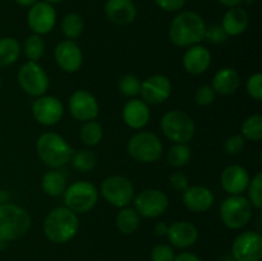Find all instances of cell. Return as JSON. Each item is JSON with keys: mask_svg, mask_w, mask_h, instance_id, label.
Listing matches in <instances>:
<instances>
[{"mask_svg": "<svg viewBox=\"0 0 262 261\" xmlns=\"http://www.w3.org/2000/svg\"><path fill=\"white\" fill-rule=\"evenodd\" d=\"M206 23L196 12H181L169 27V38L179 48L199 45L205 37Z\"/></svg>", "mask_w": 262, "mask_h": 261, "instance_id": "6da1fadb", "label": "cell"}, {"mask_svg": "<svg viewBox=\"0 0 262 261\" xmlns=\"http://www.w3.org/2000/svg\"><path fill=\"white\" fill-rule=\"evenodd\" d=\"M79 228L78 215L67 206H59L51 210L45 217L42 230L50 242L67 243L74 238Z\"/></svg>", "mask_w": 262, "mask_h": 261, "instance_id": "7a4b0ae2", "label": "cell"}, {"mask_svg": "<svg viewBox=\"0 0 262 261\" xmlns=\"http://www.w3.org/2000/svg\"><path fill=\"white\" fill-rule=\"evenodd\" d=\"M31 228V216L23 207L10 202L0 204V242L22 238Z\"/></svg>", "mask_w": 262, "mask_h": 261, "instance_id": "3957f363", "label": "cell"}, {"mask_svg": "<svg viewBox=\"0 0 262 261\" xmlns=\"http://www.w3.org/2000/svg\"><path fill=\"white\" fill-rule=\"evenodd\" d=\"M36 151L41 161L50 168L66 165L74 153L66 138L55 132L42 133L36 142Z\"/></svg>", "mask_w": 262, "mask_h": 261, "instance_id": "277c9868", "label": "cell"}, {"mask_svg": "<svg viewBox=\"0 0 262 261\" xmlns=\"http://www.w3.org/2000/svg\"><path fill=\"white\" fill-rule=\"evenodd\" d=\"M160 127L165 137L174 143H188L196 132L191 115L178 109L165 113L161 118Z\"/></svg>", "mask_w": 262, "mask_h": 261, "instance_id": "5b68a950", "label": "cell"}, {"mask_svg": "<svg viewBox=\"0 0 262 261\" xmlns=\"http://www.w3.org/2000/svg\"><path fill=\"white\" fill-rule=\"evenodd\" d=\"M220 219L229 229H242L252 219V205L242 194L227 197L220 205Z\"/></svg>", "mask_w": 262, "mask_h": 261, "instance_id": "8992f818", "label": "cell"}, {"mask_svg": "<svg viewBox=\"0 0 262 261\" xmlns=\"http://www.w3.org/2000/svg\"><path fill=\"white\" fill-rule=\"evenodd\" d=\"M64 204L76 214H84L96 206L99 191L89 181H77L66 188L63 193Z\"/></svg>", "mask_w": 262, "mask_h": 261, "instance_id": "52a82bcc", "label": "cell"}, {"mask_svg": "<svg viewBox=\"0 0 262 261\" xmlns=\"http://www.w3.org/2000/svg\"><path fill=\"white\" fill-rule=\"evenodd\" d=\"M128 154L140 163H155L163 154V143L158 135L152 132H137L129 138Z\"/></svg>", "mask_w": 262, "mask_h": 261, "instance_id": "ba28073f", "label": "cell"}, {"mask_svg": "<svg viewBox=\"0 0 262 261\" xmlns=\"http://www.w3.org/2000/svg\"><path fill=\"white\" fill-rule=\"evenodd\" d=\"M102 197L115 207H125L135 197V187L132 182L122 176H110L102 181L100 187Z\"/></svg>", "mask_w": 262, "mask_h": 261, "instance_id": "9c48e42d", "label": "cell"}, {"mask_svg": "<svg viewBox=\"0 0 262 261\" xmlns=\"http://www.w3.org/2000/svg\"><path fill=\"white\" fill-rule=\"evenodd\" d=\"M20 89L30 96H42L49 89V77L37 61H27L17 74Z\"/></svg>", "mask_w": 262, "mask_h": 261, "instance_id": "30bf717a", "label": "cell"}, {"mask_svg": "<svg viewBox=\"0 0 262 261\" xmlns=\"http://www.w3.org/2000/svg\"><path fill=\"white\" fill-rule=\"evenodd\" d=\"M133 202L138 215L150 219L163 215L169 206V199L165 192L156 188L143 189L137 196L133 197Z\"/></svg>", "mask_w": 262, "mask_h": 261, "instance_id": "8fae6325", "label": "cell"}, {"mask_svg": "<svg viewBox=\"0 0 262 261\" xmlns=\"http://www.w3.org/2000/svg\"><path fill=\"white\" fill-rule=\"evenodd\" d=\"M232 255L235 261H261L262 235L253 230L238 234L233 241Z\"/></svg>", "mask_w": 262, "mask_h": 261, "instance_id": "7c38bea8", "label": "cell"}, {"mask_svg": "<svg viewBox=\"0 0 262 261\" xmlns=\"http://www.w3.org/2000/svg\"><path fill=\"white\" fill-rule=\"evenodd\" d=\"M71 115L78 122L95 120L99 115V102L91 92L86 90H77L71 95L68 101Z\"/></svg>", "mask_w": 262, "mask_h": 261, "instance_id": "4fadbf2b", "label": "cell"}, {"mask_svg": "<svg viewBox=\"0 0 262 261\" xmlns=\"http://www.w3.org/2000/svg\"><path fill=\"white\" fill-rule=\"evenodd\" d=\"M33 118L42 125H54L60 122L64 115L63 102L55 96L42 95L32 104Z\"/></svg>", "mask_w": 262, "mask_h": 261, "instance_id": "5bb4252c", "label": "cell"}, {"mask_svg": "<svg viewBox=\"0 0 262 261\" xmlns=\"http://www.w3.org/2000/svg\"><path fill=\"white\" fill-rule=\"evenodd\" d=\"M27 23L35 35H46L51 32L56 23V12L51 4L37 2L30 8Z\"/></svg>", "mask_w": 262, "mask_h": 261, "instance_id": "9a60e30c", "label": "cell"}, {"mask_svg": "<svg viewBox=\"0 0 262 261\" xmlns=\"http://www.w3.org/2000/svg\"><path fill=\"white\" fill-rule=\"evenodd\" d=\"M171 94L170 79L163 74H154L141 82L140 95L147 105H158L169 99Z\"/></svg>", "mask_w": 262, "mask_h": 261, "instance_id": "2e32d148", "label": "cell"}, {"mask_svg": "<svg viewBox=\"0 0 262 261\" xmlns=\"http://www.w3.org/2000/svg\"><path fill=\"white\" fill-rule=\"evenodd\" d=\"M54 58L61 71L76 73L83 64V54L78 44L73 40H63L54 49Z\"/></svg>", "mask_w": 262, "mask_h": 261, "instance_id": "e0dca14e", "label": "cell"}, {"mask_svg": "<svg viewBox=\"0 0 262 261\" xmlns=\"http://www.w3.org/2000/svg\"><path fill=\"white\" fill-rule=\"evenodd\" d=\"M250 174L243 168L242 165L238 164H232L227 166L223 170L222 177H220V183H222L223 189L228 194H242L243 192L247 191V187L250 184Z\"/></svg>", "mask_w": 262, "mask_h": 261, "instance_id": "ac0fdd59", "label": "cell"}, {"mask_svg": "<svg viewBox=\"0 0 262 261\" xmlns=\"http://www.w3.org/2000/svg\"><path fill=\"white\" fill-rule=\"evenodd\" d=\"M183 204L189 211L192 212H205L211 209L214 205V193L205 186H188L186 191H183Z\"/></svg>", "mask_w": 262, "mask_h": 261, "instance_id": "d6986e66", "label": "cell"}, {"mask_svg": "<svg viewBox=\"0 0 262 261\" xmlns=\"http://www.w3.org/2000/svg\"><path fill=\"white\" fill-rule=\"evenodd\" d=\"M166 238L171 246L177 248H188L196 243L199 238V230L192 223L182 220L176 222L168 227Z\"/></svg>", "mask_w": 262, "mask_h": 261, "instance_id": "ffe728a7", "label": "cell"}, {"mask_svg": "<svg viewBox=\"0 0 262 261\" xmlns=\"http://www.w3.org/2000/svg\"><path fill=\"white\" fill-rule=\"evenodd\" d=\"M211 66V53L202 45L189 46L183 55V67L188 73L199 76Z\"/></svg>", "mask_w": 262, "mask_h": 261, "instance_id": "44dd1931", "label": "cell"}, {"mask_svg": "<svg viewBox=\"0 0 262 261\" xmlns=\"http://www.w3.org/2000/svg\"><path fill=\"white\" fill-rule=\"evenodd\" d=\"M150 107L143 100L132 99L123 107V120L132 129H141L150 122Z\"/></svg>", "mask_w": 262, "mask_h": 261, "instance_id": "7402d4cb", "label": "cell"}, {"mask_svg": "<svg viewBox=\"0 0 262 261\" xmlns=\"http://www.w3.org/2000/svg\"><path fill=\"white\" fill-rule=\"evenodd\" d=\"M105 14L115 25L127 26L136 19L137 9L132 0H107Z\"/></svg>", "mask_w": 262, "mask_h": 261, "instance_id": "603a6c76", "label": "cell"}, {"mask_svg": "<svg viewBox=\"0 0 262 261\" xmlns=\"http://www.w3.org/2000/svg\"><path fill=\"white\" fill-rule=\"evenodd\" d=\"M241 86V76L234 68L225 67V68L219 69L215 73L212 78L211 87L215 90V92L223 96L232 95L239 89Z\"/></svg>", "mask_w": 262, "mask_h": 261, "instance_id": "cb8c5ba5", "label": "cell"}, {"mask_svg": "<svg viewBox=\"0 0 262 261\" xmlns=\"http://www.w3.org/2000/svg\"><path fill=\"white\" fill-rule=\"evenodd\" d=\"M248 22L247 12L243 8L233 7L225 13L222 27L228 36H239L247 30Z\"/></svg>", "mask_w": 262, "mask_h": 261, "instance_id": "d4e9b609", "label": "cell"}, {"mask_svg": "<svg viewBox=\"0 0 262 261\" xmlns=\"http://www.w3.org/2000/svg\"><path fill=\"white\" fill-rule=\"evenodd\" d=\"M41 188L49 196H61L67 188L66 177L60 171H48V173L43 174L42 179H41Z\"/></svg>", "mask_w": 262, "mask_h": 261, "instance_id": "484cf974", "label": "cell"}, {"mask_svg": "<svg viewBox=\"0 0 262 261\" xmlns=\"http://www.w3.org/2000/svg\"><path fill=\"white\" fill-rule=\"evenodd\" d=\"M140 215L133 207H122L119 214L117 215V228L123 234H133L140 228Z\"/></svg>", "mask_w": 262, "mask_h": 261, "instance_id": "4316f807", "label": "cell"}, {"mask_svg": "<svg viewBox=\"0 0 262 261\" xmlns=\"http://www.w3.org/2000/svg\"><path fill=\"white\" fill-rule=\"evenodd\" d=\"M20 51L22 48L14 37L0 38V68L15 63L19 58Z\"/></svg>", "mask_w": 262, "mask_h": 261, "instance_id": "83f0119b", "label": "cell"}, {"mask_svg": "<svg viewBox=\"0 0 262 261\" xmlns=\"http://www.w3.org/2000/svg\"><path fill=\"white\" fill-rule=\"evenodd\" d=\"M23 53H25L26 58L28 61H38L43 56L46 50V45L43 38L40 35H31L23 42L22 48Z\"/></svg>", "mask_w": 262, "mask_h": 261, "instance_id": "f1b7e54d", "label": "cell"}, {"mask_svg": "<svg viewBox=\"0 0 262 261\" xmlns=\"http://www.w3.org/2000/svg\"><path fill=\"white\" fill-rule=\"evenodd\" d=\"M83 19L78 13H68L61 20V32L67 40H74L83 32Z\"/></svg>", "mask_w": 262, "mask_h": 261, "instance_id": "f546056e", "label": "cell"}, {"mask_svg": "<svg viewBox=\"0 0 262 261\" xmlns=\"http://www.w3.org/2000/svg\"><path fill=\"white\" fill-rule=\"evenodd\" d=\"M241 135L245 140L260 141L262 138V115L253 114L246 118L241 127Z\"/></svg>", "mask_w": 262, "mask_h": 261, "instance_id": "4dcf8cb0", "label": "cell"}, {"mask_svg": "<svg viewBox=\"0 0 262 261\" xmlns=\"http://www.w3.org/2000/svg\"><path fill=\"white\" fill-rule=\"evenodd\" d=\"M102 136H104V130H102L101 124L96 120H90L84 123L79 133L81 141L86 146L99 145L102 140Z\"/></svg>", "mask_w": 262, "mask_h": 261, "instance_id": "1f68e13d", "label": "cell"}, {"mask_svg": "<svg viewBox=\"0 0 262 261\" xmlns=\"http://www.w3.org/2000/svg\"><path fill=\"white\" fill-rule=\"evenodd\" d=\"M191 160V147L188 143H174L168 151V161L174 168H182Z\"/></svg>", "mask_w": 262, "mask_h": 261, "instance_id": "d6a6232c", "label": "cell"}, {"mask_svg": "<svg viewBox=\"0 0 262 261\" xmlns=\"http://www.w3.org/2000/svg\"><path fill=\"white\" fill-rule=\"evenodd\" d=\"M71 163L76 170L86 173V171L92 170L96 166L97 159L92 151L82 148V150L77 151V153H73L71 158Z\"/></svg>", "mask_w": 262, "mask_h": 261, "instance_id": "836d02e7", "label": "cell"}, {"mask_svg": "<svg viewBox=\"0 0 262 261\" xmlns=\"http://www.w3.org/2000/svg\"><path fill=\"white\" fill-rule=\"evenodd\" d=\"M248 201L251 202L252 207L257 210L262 209V173L257 171L256 176L250 181L247 187Z\"/></svg>", "mask_w": 262, "mask_h": 261, "instance_id": "e575fe53", "label": "cell"}, {"mask_svg": "<svg viewBox=\"0 0 262 261\" xmlns=\"http://www.w3.org/2000/svg\"><path fill=\"white\" fill-rule=\"evenodd\" d=\"M141 81L135 74H125L119 81V91L125 97H136L140 95Z\"/></svg>", "mask_w": 262, "mask_h": 261, "instance_id": "d590c367", "label": "cell"}, {"mask_svg": "<svg viewBox=\"0 0 262 261\" xmlns=\"http://www.w3.org/2000/svg\"><path fill=\"white\" fill-rule=\"evenodd\" d=\"M216 92L212 89L211 84H202L196 90L194 100L199 106H209L216 100Z\"/></svg>", "mask_w": 262, "mask_h": 261, "instance_id": "8d00e7d4", "label": "cell"}, {"mask_svg": "<svg viewBox=\"0 0 262 261\" xmlns=\"http://www.w3.org/2000/svg\"><path fill=\"white\" fill-rule=\"evenodd\" d=\"M246 90L247 94L252 97L256 101H261L262 100V74L261 73H253L252 76L248 77L247 82H246Z\"/></svg>", "mask_w": 262, "mask_h": 261, "instance_id": "74e56055", "label": "cell"}, {"mask_svg": "<svg viewBox=\"0 0 262 261\" xmlns=\"http://www.w3.org/2000/svg\"><path fill=\"white\" fill-rule=\"evenodd\" d=\"M229 36L225 33V31L223 30L222 25H210L206 26V30H205V37L204 40H206L210 44H223L227 41V38Z\"/></svg>", "mask_w": 262, "mask_h": 261, "instance_id": "f35d334b", "label": "cell"}, {"mask_svg": "<svg viewBox=\"0 0 262 261\" xmlns=\"http://www.w3.org/2000/svg\"><path fill=\"white\" fill-rule=\"evenodd\" d=\"M246 145V140L242 135H233L228 137L224 142V151L230 156L239 155Z\"/></svg>", "mask_w": 262, "mask_h": 261, "instance_id": "ab89813d", "label": "cell"}, {"mask_svg": "<svg viewBox=\"0 0 262 261\" xmlns=\"http://www.w3.org/2000/svg\"><path fill=\"white\" fill-rule=\"evenodd\" d=\"M174 257H176L174 250L165 243L156 245L151 251V260L152 261H173Z\"/></svg>", "mask_w": 262, "mask_h": 261, "instance_id": "60d3db41", "label": "cell"}, {"mask_svg": "<svg viewBox=\"0 0 262 261\" xmlns=\"http://www.w3.org/2000/svg\"><path fill=\"white\" fill-rule=\"evenodd\" d=\"M169 183H170L171 188L178 192L186 191L189 186L188 177L184 173H182V171H174L170 176V178H169Z\"/></svg>", "mask_w": 262, "mask_h": 261, "instance_id": "b9f144b4", "label": "cell"}, {"mask_svg": "<svg viewBox=\"0 0 262 261\" xmlns=\"http://www.w3.org/2000/svg\"><path fill=\"white\" fill-rule=\"evenodd\" d=\"M187 0H155L156 5L166 12H178L186 5Z\"/></svg>", "mask_w": 262, "mask_h": 261, "instance_id": "7bdbcfd3", "label": "cell"}, {"mask_svg": "<svg viewBox=\"0 0 262 261\" xmlns=\"http://www.w3.org/2000/svg\"><path fill=\"white\" fill-rule=\"evenodd\" d=\"M173 261H202V260L199 257V256L194 255V253L188 252V251H184V252H181L178 253V255H176V257H174Z\"/></svg>", "mask_w": 262, "mask_h": 261, "instance_id": "ee69618b", "label": "cell"}, {"mask_svg": "<svg viewBox=\"0 0 262 261\" xmlns=\"http://www.w3.org/2000/svg\"><path fill=\"white\" fill-rule=\"evenodd\" d=\"M168 224H165L164 222H160V223H156L155 225V233L156 235H159V237H164V235H166V232H168Z\"/></svg>", "mask_w": 262, "mask_h": 261, "instance_id": "f6af8a7d", "label": "cell"}, {"mask_svg": "<svg viewBox=\"0 0 262 261\" xmlns=\"http://www.w3.org/2000/svg\"><path fill=\"white\" fill-rule=\"evenodd\" d=\"M219 3H222L223 5H225V7L233 8V7H239V5L243 3V0H219Z\"/></svg>", "mask_w": 262, "mask_h": 261, "instance_id": "bcb514c9", "label": "cell"}, {"mask_svg": "<svg viewBox=\"0 0 262 261\" xmlns=\"http://www.w3.org/2000/svg\"><path fill=\"white\" fill-rule=\"evenodd\" d=\"M38 0H15V3H17L18 5H20V7H25V8H31L33 4H36Z\"/></svg>", "mask_w": 262, "mask_h": 261, "instance_id": "7dc6e473", "label": "cell"}, {"mask_svg": "<svg viewBox=\"0 0 262 261\" xmlns=\"http://www.w3.org/2000/svg\"><path fill=\"white\" fill-rule=\"evenodd\" d=\"M43 2H46V3H49V4H51V3H60V2H63V0H43Z\"/></svg>", "mask_w": 262, "mask_h": 261, "instance_id": "c3c4849f", "label": "cell"}, {"mask_svg": "<svg viewBox=\"0 0 262 261\" xmlns=\"http://www.w3.org/2000/svg\"><path fill=\"white\" fill-rule=\"evenodd\" d=\"M243 2H246V3H247V4H252V3L255 2V0H243Z\"/></svg>", "mask_w": 262, "mask_h": 261, "instance_id": "681fc988", "label": "cell"}, {"mask_svg": "<svg viewBox=\"0 0 262 261\" xmlns=\"http://www.w3.org/2000/svg\"><path fill=\"white\" fill-rule=\"evenodd\" d=\"M0 87H2V79H0Z\"/></svg>", "mask_w": 262, "mask_h": 261, "instance_id": "f907efd6", "label": "cell"}]
</instances>
